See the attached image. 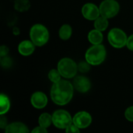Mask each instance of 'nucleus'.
Listing matches in <instances>:
<instances>
[{"label": "nucleus", "instance_id": "nucleus-23", "mask_svg": "<svg viewBox=\"0 0 133 133\" xmlns=\"http://www.w3.org/2000/svg\"><path fill=\"white\" fill-rule=\"evenodd\" d=\"M125 118L129 122H133V106L129 107L125 110Z\"/></svg>", "mask_w": 133, "mask_h": 133}, {"label": "nucleus", "instance_id": "nucleus-22", "mask_svg": "<svg viewBox=\"0 0 133 133\" xmlns=\"http://www.w3.org/2000/svg\"><path fill=\"white\" fill-rule=\"evenodd\" d=\"M1 65L5 69H9L12 65V60L10 57L5 55L4 57H1Z\"/></svg>", "mask_w": 133, "mask_h": 133}, {"label": "nucleus", "instance_id": "nucleus-1", "mask_svg": "<svg viewBox=\"0 0 133 133\" xmlns=\"http://www.w3.org/2000/svg\"><path fill=\"white\" fill-rule=\"evenodd\" d=\"M74 93L73 84L65 79L53 83L51 88V99L54 104L58 106H64L69 104L72 99Z\"/></svg>", "mask_w": 133, "mask_h": 133}, {"label": "nucleus", "instance_id": "nucleus-11", "mask_svg": "<svg viewBox=\"0 0 133 133\" xmlns=\"http://www.w3.org/2000/svg\"><path fill=\"white\" fill-rule=\"evenodd\" d=\"M48 97L45 94L41 91H37L31 95L30 103L36 109H42L48 104Z\"/></svg>", "mask_w": 133, "mask_h": 133}, {"label": "nucleus", "instance_id": "nucleus-16", "mask_svg": "<svg viewBox=\"0 0 133 133\" xmlns=\"http://www.w3.org/2000/svg\"><path fill=\"white\" fill-rule=\"evenodd\" d=\"M94 25L95 29L103 32V31L106 30L107 28L108 27V25H109L108 19L101 15L98 18H97L94 20Z\"/></svg>", "mask_w": 133, "mask_h": 133}, {"label": "nucleus", "instance_id": "nucleus-15", "mask_svg": "<svg viewBox=\"0 0 133 133\" xmlns=\"http://www.w3.org/2000/svg\"><path fill=\"white\" fill-rule=\"evenodd\" d=\"M72 34V29L69 24H63L58 30L59 37L62 41L69 40L71 37Z\"/></svg>", "mask_w": 133, "mask_h": 133}, {"label": "nucleus", "instance_id": "nucleus-6", "mask_svg": "<svg viewBox=\"0 0 133 133\" xmlns=\"http://www.w3.org/2000/svg\"><path fill=\"white\" fill-rule=\"evenodd\" d=\"M72 123V118L65 110L59 109L52 114V124L59 129H65Z\"/></svg>", "mask_w": 133, "mask_h": 133}, {"label": "nucleus", "instance_id": "nucleus-17", "mask_svg": "<svg viewBox=\"0 0 133 133\" xmlns=\"http://www.w3.org/2000/svg\"><path fill=\"white\" fill-rule=\"evenodd\" d=\"M0 115L6 114L10 108V101L9 97L3 94L0 95Z\"/></svg>", "mask_w": 133, "mask_h": 133}, {"label": "nucleus", "instance_id": "nucleus-21", "mask_svg": "<svg viewBox=\"0 0 133 133\" xmlns=\"http://www.w3.org/2000/svg\"><path fill=\"white\" fill-rule=\"evenodd\" d=\"M90 64L87 62V61L84 62H80L78 64V71L82 72V73H86L88 72L90 70Z\"/></svg>", "mask_w": 133, "mask_h": 133}, {"label": "nucleus", "instance_id": "nucleus-8", "mask_svg": "<svg viewBox=\"0 0 133 133\" xmlns=\"http://www.w3.org/2000/svg\"><path fill=\"white\" fill-rule=\"evenodd\" d=\"M92 122V117L90 113L87 111H79L72 118V123L79 129L88 128Z\"/></svg>", "mask_w": 133, "mask_h": 133}, {"label": "nucleus", "instance_id": "nucleus-3", "mask_svg": "<svg viewBox=\"0 0 133 133\" xmlns=\"http://www.w3.org/2000/svg\"><path fill=\"white\" fill-rule=\"evenodd\" d=\"M30 38L36 46H44L49 40V31L45 26L41 23L34 24L30 30Z\"/></svg>", "mask_w": 133, "mask_h": 133}, {"label": "nucleus", "instance_id": "nucleus-5", "mask_svg": "<svg viewBox=\"0 0 133 133\" xmlns=\"http://www.w3.org/2000/svg\"><path fill=\"white\" fill-rule=\"evenodd\" d=\"M108 40L109 44L115 48H122L126 46L128 37L124 30L120 28H112L108 34Z\"/></svg>", "mask_w": 133, "mask_h": 133}, {"label": "nucleus", "instance_id": "nucleus-12", "mask_svg": "<svg viewBox=\"0 0 133 133\" xmlns=\"http://www.w3.org/2000/svg\"><path fill=\"white\" fill-rule=\"evenodd\" d=\"M36 45L29 40H25L21 41L18 45V51L20 55L23 56H29L32 55L35 50Z\"/></svg>", "mask_w": 133, "mask_h": 133}, {"label": "nucleus", "instance_id": "nucleus-2", "mask_svg": "<svg viewBox=\"0 0 133 133\" xmlns=\"http://www.w3.org/2000/svg\"><path fill=\"white\" fill-rule=\"evenodd\" d=\"M107 55L105 47L101 44H93L85 53V59L91 65H99L102 64Z\"/></svg>", "mask_w": 133, "mask_h": 133}, {"label": "nucleus", "instance_id": "nucleus-20", "mask_svg": "<svg viewBox=\"0 0 133 133\" xmlns=\"http://www.w3.org/2000/svg\"><path fill=\"white\" fill-rule=\"evenodd\" d=\"M48 79H49V80L51 82L55 83H57V82L60 81L61 77H62V75L59 72L58 69H51L49 71V72L48 74Z\"/></svg>", "mask_w": 133, "mask_h": 133}, {"label": "nucleus", "instance_id": "nucleus-28", "mask_svg": "<svg viewBox=\"0 0 133 133\" xmlns=\"http://www.w3.org/2000/svg\"><path fill=\"white\" fill-rule=\"evenodd\" d=\"M7 126V119L5 117H4V115H1L0 118V127L1 129H5Z\"/></svg>", "mask_w": 133, "mask_h": 133}, {"label": "nucleus", "instance_id": "nucleus-13", "mask_svg": "<svg viewBox=\"0 0 133 133\" xmlns=\"http://www.w3.org/2000/svg\"><path fill=\"white\" fill-rule=\"evenodd\" d=\"M5 132L6 133H27L30 131L25 124L16 122L7 125L5 129Z\"/></svg>", "mask_w": 133, "mask_h": 133}, {"label": "nucleus", "instance_id": "nucleus-14", "mask_svg": "<svg viewBox=\"0 0 133 133\" xmlns=\"http://www.w3.org/2000/svg\"><path fill=\"white\" fill-rule=\"evenodd\" d=\"M87 38L90 43H91L92 44H101L103 41L104 36L101 31L94 29L89 32Z\"/></svg>", "mask_w": 133, "mask_h": 133}, {"label": "nucleus", "instance_id": "nucleus-18", "mask_svg": "<svg viewBox=\"0 0 133 133\" xmlns=\"http://www.w3.org/2000/svg\"><path fill=\"white\" fill-rule=\"evenodd\" d=\"M38 123L39 125L48 129L52 123V115H51L47 112L42 113L38 118Z\"/></svg>", "mask_w": 133, "mask_h": 133}, {"label": "nucleus", "instance_id": "nucleus-4", "mask_svg": "<svg viewBox=\"0 0 133 133\" xmlns=\"http://www.w3.org/2000/svg\"><path fill=\"white\" fill-rule=\"evenodd\" d=\"M57 69L65 79H72L75 77L78 72V65L69 58H62L57 65Z\"/></svg>", "mask_w": 133, "mask_h": 133}, {"label": "nucleus", "instance_id": "nucleus-9", "mask_svg": "<svg viewBox=\"0 0 133 133\" xmlns=\"http://www.w3.org/2000/svg\"><path fill=\"white\" fill-rule=\"evenodd\" d=\"M81 12L83 17L90 21H94L97 18H98L101 16L99 7H97L95 4L91 2L84 4L82 7Z\"/></svg>", "mask_w": 133, "mask_h": 133}, {"label": "nucleus", "instance_id": "nucleus-29", "mask_svg": "<svg viewBox=\"0 0 133 133\" xmlns=\"http://www.w3.org/2000/svg\"><path fill=\"white\" fill-rule=\"evenodd\" d=\"M12 32H13V34H14L15 35H18V34H19V33H20L19 29L17 28V27H14V28L12 29Z\"/></svg>", "mask_w": 133, "mask_h": 133}, {"label": "nucleus", "instance_id": "nucleus-25", "mask_svg": "<svg viewBox=\"0 0 133 133\" xmlns=\"http://www.w3.org/2000/svg\"><path fill=\"white\" fill-rule=\"evenodd\" d=\"M9 51V48L7 46L2 45L0 47V56L1 57H4V56L7 55Z\"/></svg>", "mask_w": 133, "mask_h": 133}, {"label": "nucleus", "instance_id": "nucleus-10", "mask_svg": "<svg viewBox=\"0 0 133 133\" xmlns=\"http://www.w3.org/2000/svg\"><path fill=\"white\" fill-rule=\"evenodd\" d=\"M74 89L82 94L88 92L91 88L90 80L84 76H78L75 77L72 82Z\"/></svg>", "mask_w": 133, "mask_h": 133}, {"label": "nucleus", "instance_id": "nucleus-26", "mask_svg": "<svg viewBox=\"0 0 133 133\" xmlns=\"http://www.w3.org/2000/svg\"><path fill=\"white\" fill-rule=\"evenodd\" d=\"M33 133H47L48 132V129L39 125L37 127H35L32 131H31Z\"/></svg>", "mask_w": 133, "mask_h": 133}, {"label": "nucleus", "instance_id": "nucleus-7", "mask_svg": "<svg viewBox=\"0 0 133 133\" xmlns=\"http://www.w3.org/2000/svg\"><path fill=\"white\" fill-rule=\"evenodd\" d=\"M100 13L101 16L111 19L115 17L120 10V5L116 0H104L100 6Z\"/></svg>", "mask_w": 133, "mask_h": 133}, {"label": "nucleus", "instance_id": "nucleus-19", "mask_svg": "<svg viewBox=\"0 0 133 133\" xmlns=\"http://www.w3.org/2000/svg\"><path fill=\"white\" fill-rule=\"evenodd\" d=\"M30 7L29 0H16L14 2V8L18 12H26Z\"/></svg>", "mask_w": 133, "mask_h": 133}, {"label": "nucleus", "instance_id": "nucleus-24", "mask_svg": "<svg viewBox=\"0 0 133 133\" xmlns=\"http://www.w3.org/2000/svg\"><path fill=\"white\" fill-rule=\"evenodd\" d=\"M65 132L67 133H77V132H79V129L76 126V125H75L73 123H72L70 125H69L65 129Z\"/></svg>", "mask_w": 133, "mask_h": 133}, {"label": "nucleus", "instance_id": "nucleus-27", "mask_svg": "<svg viewBox=\"0 0 133 133\" xmlns=\"http://www.w3.org/2000/svg\"><path fill=\"white\" fill-rule=\"evenodd\" d=\"M126 47H127L130 51H133V34H132V35L129 36V37H128Z\"/></svg>", "mask_w": 133, "mask_h": 133}]
</instances>
